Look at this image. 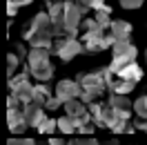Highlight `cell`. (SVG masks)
<instances>
[{
	"label": "cell",
	"mask_w": 147,
	"mask_h": 145,
	"mask_svg": "<svg viewBox=\"0 0 147 145\" xmlns=\"http://www.w3.org/2000/svg\"><path fill=\"white\" fill-rule=\"evenodd\" d=\"M56 98L60 103H67V100H74V98H80L83 96V87L78 85L76 81H60L56 85Z\"/></svg>",
	"instance_id": "8992f818"
},
{
	"label": "cell",
	"mask_w": 147,
	"mask_h": 145,
	"mask_svg": "<svg viewBox=\"0 0 147 145\" xmlns=\"http://www.w3.org/2000/svg\"><path fill=\"white\" fill-rule=\"evenodd\" d=\"M109 18H111V7H109V5H107L105 9H98L96 14H94V20H96V22L100 25V29H105V31H107V29H109V25H111Z\"/></svg>",
	"instance_id": "2e32d148"
},
{
	"label": "cell",
	"mask_w": 147,
	"mask_h": 145,
	"mask_svg": "<svg viewBox=\"0 0 147 145\" xmlns=\"http://www.w3.org/2000/svg\"><path fill=\"white\" fill-rule=\"evenodd\" d=\"M18 63H20V58H18L16 54H9V56H7V72H9V78L13 76V72H16Z\"/></svg>",
	"instance_id": "ffe728a7"
},
{
	"label": "cell",
	"mask_w": 147,
	"mask_h": 145,
	"mask_svg": "<svg viewBox=\"0 0 147 145\" xmlns=\"http://www.w3.org/2000/svg\"><path fill=\"white\" fill-rule=\"evenodd\" d=\"M76 83L83 87V96H80V100H83L85 105L96 103V100L105 94V89H107V85H105V76H102V69L92 72V74H87V72L78 74V76H76Z\"/></svg>",
	"instance_id": "6da1fadb"
},
{
	"label": "cell",
	"mask_w": 147,
	"mask_h": 145,
	"mask_svg": "<svg viewBox=\"0 0 147 145\" xmlns=\"http://www.w3.org/2000/svg\"><path fill=\"white\" fill-rule=\"evenodd\" d=\"M105 7H107V2H105V0H92V9H94V11L105 9Z\"/></svg>",
	"instance_id": "4316f807"
},
{
	"label": "cell",
	"mask_w": 147,
	"mask_h": 145,
	"mask_svg": "<svg viewBox=\"0 0 147 145\" xmlns=\"http://www.w3.org/2000/svg\"><path fill=\"white\" fill-rule=\"evenodd\" d=\"M51 51H54L56 56H60V60H63V63H69V60H74L76 56L83 54L85 47H83V43H80L78 38H71V36H58V38H54Z\"/></svg>",
	"instance_id": "7a4b0ae2"
},
{
	"label": "cell",
	"mask_w": 147,
	"mask_h": 145,
	"mask_svg": "<svg viewBox=\"0 0 147 145\" xmlns=\"http://www.w3.org/2000/svg\"><path fill=\"white\" fill-rule=\"evenodd\" d=\"M109 34L116 43H129V36H131V22L127 20H111L109 25Z\"/></svg>",
	"instance_id": "9c48e42d"
},
{
	"label": "cell",
	"mask_w": 147,
	"mask_h": 145,
	"mask_svg": "<svg viewBox=\"0 0 147 145\" xmlns=\"http://www.w3.org/2000/svg\"><path fill=\"white\" fill-rule=\"evenodd\" d=\"M145 103H147V96H145Z\"/></svg>",
	"instance_id": "1f68e13d"
},
{
	"label": "cell",
	"mask_w": 147,
	"mask_h": 145,
	"mask_svg": "<svg viewBox=\"0 0 147 145\" xmlns=\"http://www.w3.org/2000/svg\"><path fill=\"white\" fill-rule=\"evenodd\" d=\"M11 94L16 96V98L22 103V105H29V103H34V85L29 81L25 83H18L16 87H11Z\"/></svg>",
	"instance_id": "8fae6325"
},
{
	"label": "cell",
	"mask_w": 147,
	"mask_h": 145,
	"mask_svg": "<svg viewBox=\"0 0 147 145\" xmlns=\"http://www.w3.org/2000/svg\"><path fill=\"white\" fill-rule=\"evenodd\" d=\"M134 127H136V129H143V132L147 134V121H143V118H138L136 123H134Z\"/></svg>",
	"instance_id": "f1b7e54d"
},
{
	"label": "cell",
	"mask_w": 147,
	"mask_h": 145,
	"mask_svg": "<svg viewBox=\"0 0 147 145\" xmlns=\"http://www.w3.org/2000/svg\"><path fill=\"white\" fill-rule=\"evenodd\" d=\"M7 145H36V141H34V138H16V136H13V138H9Z\"/></svg>",
	"instance_id": "603a6c76"
},
{
	"label": "cell",
	"mask_w": 147,
	"mask_h": 145,
	"mask_svg": "<svg viewBox=\"0 0 147 145\" xmlns=\"http://www.w3.org/2000/svg\"><path fill=\"white\" fill-rule=\"evenodd\" d=\"M134 112H136L138 118H143V121H147V103H145V96H140V98L134 100Z\"/></svg>",
	"instance_id": "ac0fdd59"
},
{
	"label": "cell",
	"mask_w": 147,
	"mask_h": 145,
	"mask_svg": "<svg viewBox=\"0 0 147 145\" xmlns=\"http://www.w3.org/2000/svg\"><path fill=\"white\" fill-rule=\"evenodd\" d=\"M56 127H58V118H45V121L40 123V127H38V132H40V134H51Z\"/></svg>",
	"instance_id": "d6986e66"
},
{
	"label": "cell",
	"mask_w": 147,
	"mask_h": 145,
	"mask_svg": "<svg viewBox=\"0 0 147 145\" xmlns=\"http://www.w3.org/2000/svg\"><path fill=\"white\" fill-rule=\"evenodd\" d=\"M16 54H18V58H27L29 51L25 49V45H20V43H18V45H16Z\"/></svg>",
	"instance_id": "83f0119b"
},
{
	"label": "cell",
	"mask_w": 147,
	"mask_h": 145,
	"mask_svg": "<svg viewBox=\"0 0 147 145\" xmlns=\"http://www.w3.org/2000/svg\"><path fill=\"white\" fill-rule=\"evenodd\" d=\"M111 51H114V58H111V63H109V69L114 74L120 72V69L127 67V65L136 63L138 49L131 45V43H116V45L111 47Z\"/></svg>",
	"instance_id": "3957f363"
},
{
	"label": "cell",
	"mask_w": 147,
	"mask_h": 145,
	"mask_svg": "<svg viewBox=\"0 0 147 145\" xmlns=\"http://www.w3.org/2000/svg\"><path fill=\"white\" fill-rule=\"evenodd\" d=\"M145 67H147V49H145Z\"/></svg>",
	"instance_id": "f546056e"
},
{
	"label": "cell",
	"mask_w": 147,
	"mask_h": 145,
	"mask_svg": "<svg viewBox=\"0 0 147 145\" xmlns=\"http://www.w3.org/2000/svg\"><path fill=\"white\" fill-rule=\"evenodd\" d=\"M18 2H16V0H7V14H9V16H16V14H18Z\"/></svg>",
	"instance_id": "cb8c5ba5"
},
{
	"label": "cell",
	"mask_w": 147,
	"mask_h": 145,
	"mask_svg": "<svg viewBox=\"0 0 147 145\" xmlns=\"http://www.w3.org/2000/svg\"><path fill=\"white\" fill-rule=\"evenodd\" d=\"M83 20H85V14L76 5V0H65V36L76 38Z\"/></svg>",
	"instance_id": "277c9868"
},
{
	"label": "cell",
	"mask_w": 147,
	"mask_h": 145,
	"mask_svg": "<svg viewBox=\"0 0 147 145\" xmlns=\"http://www.w3.org/2000/svg\"><path fill=\"white\" fill-rule=\"evenodd\" d=\"M60 105H63V103H60V100L56 98V96H51V98L47 100V105H45V109H56V107H60Z\"/></svg>",
	"instance_id": "484cf974"
},
{
	"label": "cell",
	"mask_w": 147,
	"mask_h": 145,
	"mask_svg": "<svg viewBox=\"0 0 147 145\" xmlns=\"http://www.w3.org/2000/svg\"><path fill=\"white\" fill-rule=\"evenodd\" d=\"M109 103L111 107L116 109H127V112H131V107H134V103L129 100V96H123V94H109Z\"/></svg>",
	"instance_id": "9a60e30c"
},
{
	"label": "cell",
	"mask_w": 147,
	"mask_h": 145,
	"mask_svg": "<svg viewBox=\"0 0 147 145\" xmlns=\"http://www.w3.org/2000/svg\"><path fill=\"white\" fill-rule=\"evenodd\" d=\"M143 2L145 0H120V7L123 9H138V7H143Z\"/></svg>",
	"instance_id": "44dd1931"
},
{
	"label": "cell",
	"mask_w": 147,
	"mask_h": 145,
	"mask_svg": "<svg viewBox=\"0 0 147 145\" xmlns=\"http://www.w3.org/2000/svg\"><path fill=\"white\" fill-rule=\"evenodd\" d=\"M49 2H58V0H49Z\"/></svg>",
	"instance_id": "4dcf8cb0"
},
{
	"label": "cell",
	"mask_w": 147,
	"mask_h": 145,
	"mask_svg": "<svg viewBox=\"0 0 147 145\" xmlns=\"http://www.w3.org/2000/svg\"><path fill=\"white\" fill-rule=\"evenodd\" d=\"M49 56H51V51L49 49H29L27 54V65L31 72H38V69H42V67H47L49 63Z\"/></svg>",
	"instance_id": "ba28073f"
},
{
	"label": "cell",
	"mask_w": 147,
	"mask_h": 145,
	"mask_svg": "<svg viewBox=\"0 0 147 145\" xmlns=\"http://www.w3.org/2000/svg\"><path fill=\"white\" fill-rule=\"evenodd\" d=\"M116 76L123 78V81H129V83H140V78H143V67L138 63H131V65H127V67H123L120 72H116Z\"/></svg>",
	"instance_id": "7c38bea8"
},
{
	"label": "cell",
	"mask_w": 147,
	"mask_h": 145,
	"mask_svg": "<svg viewBox=\"0 0 147 145\" xmlns=\"http://www.w3.org/2000/svg\"><path fill=\"white\" fill-rule=\"evenodd\" d=\"M7 121H9V129L13 134H20L27 129V121H25V114H22V107H9L7 112Z\"/></svg>",
	"instance_id": "30bf717a"
},
{
	"label": "cell",
	"mask_w": 147,
	"mask_h": 145,
	"mask_svg": "<svg viewBox=\"0 0 147 145\" xmlns=\"http://www.w3.org/2000/svg\"><path fill=\"white\" fill-rule=\"evenodd\" d=\"M76 143H78V145H102L100 141H96L94 136H78Z\"/></svg>",
	"instance_id": "7402d4cb"
},
{
	"label": "cell",
	"mask_w": 147,
	"mask_h": 145,
	"mask_svg": "<svg viewBox=\"0 0 147 145\" xmlns=\"http://www.w3.org/2000/svg\"><path fill=\"white\" fill-rule=\"evenodd\" d=\"M22 114H25V121H27L29 127H40V123L45 121V107L38 105V103H29V105H22Z\"/></svg>",
	"instance_id": "52a82bcc"
},
{
	"label": "cell",
	"mask_w": 147,
	"mask_h": 145,
	"mask_svg": "<svg viewBox=\"0 0 147 145\" xmlns=\"http://www.w3.org/2000/svg\"><path fill=\"white\" fill-rule=\"evenodd\" d=\"M49 98H51V89L47 87L45 83L34 85V103H38V105H42V107H45Z\"/></svg>",
	"instance_id": "5bb4252c"
},
{
	"label": "cell",
	"mask_w": 147,
	"mask_h": 145,
	"mask_svg": "<svg viewBox=\"0 0 147 145\" xmlns=\"http://www.w3.org/2000/svg\"><path fill=\"white\" fill-rule=\"evenodd\" d=\"M49 145H78V143H76V138H74V141H65V138H51V141H49Z\"/></svg>",
	"instance_id": "d4e9b609"
},
{
	"label": "cell",
	"mask_w": 147,
	"mask_h": 145,
	"mask_svg": "<svg viewBox=\"0 0 147 145\" xmlns=\"http://www.w3.org/2000/svg\"><path fill=\"white\" fill-rule=\"evenodd\" d=\"M134 87H136V83H129V81H123V78H114V83L109 85V91L111 94H123V96H127L129 91H134Z\"/></svg>",
	"instance_id": "4fadbf2b"
},
{
	"label": "cell",
	"mask_w": 147,
	"mask_h": 145,
	"mask_svg": "<svg viewBox=\"0 0 147 145\" xmlns=\"http://www.w3.org/2000/svg\"><path fill=\"white\" fill-rule=\"evenodd\" d=\"M58 129L60 132H65V134H74V132H78V125H76V121H74L71 116H60L58 118Z\"/></svg>",
	"instance_id": "e0dca14e"
},
{
	"label": "cell",
	"mask_w": 147,
	"mask_h": 145,
	"mask_svg": "<svg viewBox=\"0 0 147 145\" xmlns=\"http://www.w3.org/2000/svg\"><path fill=\"white\" fill-rule=\"evenodd\" d=\"M36 34H51V18H49V14H47V11H38L36 16L31 18V25L25 29L22 38L29 40V38L36 36Z\"/></svg>",
	"instance_id": "5b68a950"
}]
</instances>
